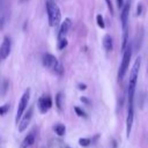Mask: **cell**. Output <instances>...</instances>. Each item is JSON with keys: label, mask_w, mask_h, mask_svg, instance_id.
I'll list each match as a JSON object with an SVG mask.
<instances>
[{"label": "cell", "mask_w": 148, "mask_h": 148, "mask_svg": "<svg viewBox=\"0 0 148 148\" xmlns=\"http://www.w3.org/2000/svg\"><path fill=\"white\" fill-rule=\"evenodd\" d=\"M66 148H71V147H66Z\"/></svg>", "instance_id": "83f0119b"}, {"label": "cell", "mask_w": 148, "mask_h": 148, "mask_svg": "<svg viewBox=\"0 0 148 148\" xmlns=\"http://www.w3.org/2000/svg\"><path fill=\"white\" fill-rule=\"evenodd\" d=\"M32 112H34V108L30 106L29 110H28L25 113H23V116L21 117L20 123L17 124V126H18V131H20V132L25 131V128L28 127V125H29V123H30V120H31V118H32Z\"/></svg>", "instance_id": "8992f818"}, {"label": "cell", "mask_w": 148, "mask_h": 148, "mask_svg": "<svg viewBox=\"0 0 148 148\" xmlns=\"http://www.w3.org/2000/svg\"><path fill=\"white\" fill-rule=\"evenodd\" d=\"M34 143H35V135H34L32 133H29V134L22 140V142H21V145H20V148H29V147H31Z\"/></svg>", "instance_id": "7c38bea8"}, {"label": "cell", "mask_w": 148, "mask_h": 148, "mask_svg": "<svg viewBox=\"0 0 148 148\" xmlns=\"http://www.w3.org/2000/svg\"><path fill=\"white\" fill-rule=\"evenodd\" d=\"M8 81L7 80H3V82H2V86H1V91H0V96H5L6 95V92H7V90H8Z\"/></svg>", "instance_id": "e0dca14e"}, {"label": "cell", "mask_w": 148, "mask_h": 148, "mask_svg": "<svg viewBox=\"0 0 148 148\" xmlns=\"http://www.w3.org/2000/svg\"><path fill=\"white\" fill-rule=\"evenodd\" d=\"M67 44H68V42H67L66 37H65V38H61V39H58V49H59V50L65 49V47L67 46Z\"/></svg>", "instance_id": "ac0fdd59"}, {"label": "cell", "mask_w": 148, "mask_h": 148, "mask_svg": "<svg viewBox=\"0 0 148 148\" xmlns=\"http://www.w3.org/2000/svg\"><path fill=\"white\" fill-rule=\"evenodd\" d=\"M117 6H118V8H123V6H124V0H117Z\"/></svg>", "instance_id": "484cf974"}, {"label": "cell", "mask_w": 148, "mask_h": 148, "mask_svg": "<svg viewBox=\"0 0 148 148\" xmlns=\"http://www.w3.org/2000/svg\"><path fill=\"white\" fill-rule=\"evenodd\" d=\"M103 46L105 49V51L108 52H111L112 49H113V40H112V37L110 35H105L104 38H103Z\"/></svg>", "instance_id": "4fadbf2b"}, {"label": "cell", "mask_w": 148, "mask_h": 148, "mask_svg": "<svg viewBox=\"0 0 148 148\" xmlns=\"http://www.w3.org/2000/svg\"><path fill=\"white\" fill-rule=\"evenodd\" d=\"M79 143L81 146H83V147H87V146H89L91 143V140L88 139V138H81V139H79Z\"/></svg>", "instance_id": "d6986e66"}, {"label": "cell", "mask_w": 148, "mask_h": 148, "mask_svg": "<svg viewBox=\"0 0 148 148\" xmlns=\"http://www.w3.org/2000/svg\"><path fill=\"white\" fill-rule=\"evenodd\" d=\"M133 120H134V109H133V106H128L127 118H126V136L127 138H130L132 126H133Z\"/></svg>", "instance_id": "30bf717a"}, {"label": "cell", "mask_w": 148, "mask_h": 148, "mask_svg": "<svg viewBox=\"0 0 148 148\" xmlns=\"http://www.w3.org/2000/svg\"><path fill=\"white\" fill-rule=\"evenodd\" d=\"M81 102H82V103H84V104H87V105H90V104H91L90 99H88L86 96H82V97H81Z\"/></svg>", "instance_id": "cb8c5ba5"}, {"label": "cell", "mask_w": 148, "mask_h": 148, "mask_svg": "<svg viewBox=\"0 0 148 148\" xmlns=\"http://www.w3.org/2000/svg\"><path fill=\"white\" fill-rule=\"evenodd\" d=\"M74 111L76 112V114L79 116V117H87V114H86V112L82 110V109H80L79 106H74Z\"/></svg>", "instance_id": "ffe728a7"}, {"label": "cell", "mask_w": 148, "mask_h": 148, "mask_svg": "<svg viewBox=\"0 0 148 148\" xmlns=\"http://www.w3.org/2000/svg\"><path fill=\"white\" fill-rule=\"evenodd\" d=\"M25 1H28V0H18V2H21V3H23V2H25Z\"/></svg>", "instance_id": "4316f807"}, {"label": "cell", "mask_w": 148, "mask_h": 148, "mask_svg": "<svg viewBox=\"0 0 148 148\" xmlns=\"http://www.w3.org/2000/svg\"><path fill=\"white\" fill-rule=\"evenodd\" d=\"M10 49H12V43H10V39L8 37H5L1 45H0V61L5 60L9 53H10Z\"/></svg>", "instance_id": "ba28073f"}, {"label": "cell", "mask_w": 148, "mask_h": 148, "mask_svg": "<svg viewBox=\"0 0 148 148\" xmlns=\"http://www.w3.org/2000/svg\"><path fill=\"white\" fill-rule=\"evenodd\" d=\"M131 57H132V46L127 45L125 51L123 52V59H121L119 71H118V81L119 82L124 79V76L127 72V68H128V65H130V61H131Z\"/></svg>", "instance_id": "277c9868"}, {"label": "cell", "mask_w": 148, "mask_h": 148, "mask_svg": "<svg viewBox=\"0 0 148 148\" xmlns=\"http://www.w3.org/2000/svg\"><path fill=\"white\" fill-rule=\"evenodd\" d=\"M53 128H54L56 133H57L59 136H62V135H65V133H66V127H65V125H62V124H57Z\"/></svg>", "instance_id": "5bb4252c"}, {"label": "cell", "mask_w": 148, "mask_h": 148, "mask_svg": "<svg viewBox=\"0 0 148 148\" xmlns=\"http://www.w3.org/2000/svg\"><path fill=\"white\" fill-rule=\"evenodd\" d=\"M9 110V104H5L2 106H0V116L6 114V112Z\"/></svg>", "instance_id": "44dd1931"}, {"label": "cell", "mask_w": 148, "mask_h": 148, "mask_svg": "<svg viewBox=\"0 0 148 148\" xmlns=\"http://www.w3.org/2000/svg\"><path fill=\"white\" fill-rule=\"evenodd\" d=\"M77 87H79V89H80V90H86V89H87V86H86L84 83H79V84H77Z\"/></svg>", "instance_id": "d4e9b609"}, {"label": "cell", "mask_w": 148, "mask_h": 148, "mask_svg": "<svg viewBox=\"0 0 148 148\" xmlns=\"http://www.w3.org/2000/svg\"><path fill=\"white\" fill-rule=\"evenodd\" d=\"M52 106V99L49 95H44L42 97H39L38 99V109H39V112L40 113H46Z\"/></svg>", "instance_id": "52a82bcc"}, {"label": "cell", "mask_w": 148, "mask_h": 148, "mask_svg": "<svg viewBox=\"0 0 148 148\" xmlns=\"http://www.w3.org/2000/svg\"><path fill=\"white\" fill-rule=\"evenodd\" d=\"M141 13H142V3L139 2V3H138V8H136V15L140 16Z\"/></svg>", "instance_id": "603a6c76"}, {"label": "cell", "mask_w": 148, "mask_h": 148, "mask_svg": "<svg viewBox=\"0 0 148 148\" xmlns=\"http://www.w3.org/2000/svg\"><path fill=\"white\" fill-rule=\"evenodd\" d=\"M141 66V58L138 57L134 61V65L132 67V71L130 73V80H128V88H127V97H128V106H133L134 102V91L138 82V75Z\"/></svg>", "instance_id": "6da1fadb"}, {"label": "cell", "mask_w": 148, "mask_h": 148, "mask_svg": "<svg viewBox=\"0 0 148 148\" xmlns=\"http://www.w3.org/2000/svg\"><path fill=\"white\" fill-rule=\"evenodd\" d=\"M105 2H106V6H108V8H109L110 13L113 15V6H112V2H111V0H105Z\"/></svg>", "instance_id": "7402d4cb"}, {"label": "cell", "mask_w": 148, "mask_h": 148, "mask_svg": "<svg viewBox=\"0 0 148 148\" xmlns=\"http://www.w3.org/2000/svg\"><path fill=\"white\" fill-rule=\"evenodd\" d=\"M42 62H43V65H44L45 67L52 69L56 74L62 75V73H64V67H62V65L58 61V59H57L53 54L45 53V54L43 56V58H42Z\"/></svg>", "instance_id": "3957f363"}, {"label": "cell", "mask_w": 148, "mask_h": 148, "mask_svg": "<svg viewBox=\"0 0 148 148\" xmlns=\"http://www.w3.org/2000/svg\"><path fill=\"white\" fill-rule=\"evenodd\" d=\"M130 8H131V1L127 0L123 8H121V14H120V21H121V27L123 30L127 28V23H128V15H130Z\"/></svg>", "instance_id": "9c48e42d"}, {"label": "cell", "mask_w": 148, "mask_h": 148, "mask_svg": "<svg viewBox=\"0 0 148 148\" xmlns=\"http://www.w3.org/2000/svg\"><path fill=\"white\" fill-rule=\"evenodd\" d=\"M29 98H30V89H27L21 99H20V103H18V108H17V111H16V116H15V123L18 124L21 117L23 116V113L25 112V109L28 106V102H29Z\"/></svg>", "instance_id": "5b68a950"}, {"label": "cell", "mask_w": 148, "mask_h": 148, "mask_svg": "<svg viewBox=\"0 0 148 148\" xmlns=\"http://www.w3.org/2000/svg\"><path fill=\"white\" fill-rule=\"evenodd\" d=\"M96 22H97V25H98L99 28H102V29H104V28H105L104 18H103V16H102L101 14H98V15L96 16Z\"/></svg>", "instance_id": "2e32d148"}, {"label": "cell", "mask_w": 148, "mask_h": 148, "mask_svg": "<svg viewBox=\"0 0 148 148\" xmlns=\"http://www.w3.org/2000/svg\"><path fill=\"white\" fill-rule=\"evenodd\" d=\"M46 13L49 17V24L51 27H58L61 20V14L58 5L54 1L49 0L46 2Z\"/></svg>", "instance_id": "7a4b0ae2"}, {"label": "cell", "mask_w": 148, "mask_h": 148, "mask_svg": "<svg viewBox=\"0 0 148 148\" xmlns=\"http://www.w3.org/2000/svg\"><path fill=\"white\" fill-rule=\"evenodd\" d=\"M71 24H72V21L71 18H65V21L60 24V28H59V34H58V39H61V38H65L69 28H71Z\"/></svg>", "instance_id": "8fae6325"}, {"label": "cell", "mask_w": 148, "mask_h": 148, "mask_svg": "<svg viewBox=\"0 0 148 148\" xmlns=\"http://www.w3.org/2000/svg\"><path fill=\"white\" fill-rule=\"evenodd\" d=\"M56 106L59 111L62 110V94L61 92H58L56 95Z\"/></svg>", "instance_id": "9a60e30c"}]
</instances>
